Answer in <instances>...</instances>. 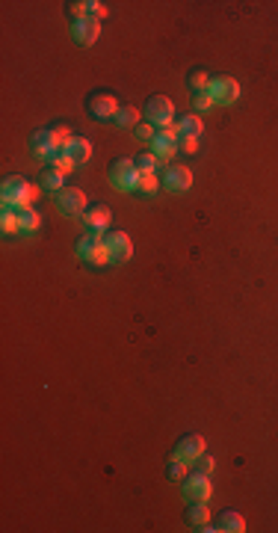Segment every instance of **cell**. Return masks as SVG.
<instances>
[{
	"mask_svg": "<svg viewBox=\"0 0 278 533\" xmlns=\"http://www.w3.org/2000/svg\"><path fill=\"white\" fill-rule=\"evenodd\" d=\"M210 83H213V78L205 71V68H196L193 74H189V86H193V92H205V89H210Z\"/></svg>",
	"mask_w": 278,
	"mask_h": 533,
	"instance_id": "obj_24",
	"label": "cell"
},
{
	"mask_svg": "<svg viewBox=\"0 0 278 533\" xmlns=\"http://www.w3.org/2000/svg\"><path fill=\"white\" fill-rule=\"evenodd\" d=\"M145 116H148V122H151V125H154L157 131H160V128H172V119H175V104L169 101L166 95H154V98H148Z\"/></svg>",
	"mask_w": 278,
	"mask_h": 533,
	"instance_id": "obj_3",
	"label": "cell"
},
{
	"mask_svg": "<svg viewBox=\"0 0 278 533\" xmlns=\"http://www.w3.org/2000/svg\"><path fill=\"white\" fill-rule=\"evenodd\" d=\"M110 219H112V214H110V207H107V205H92V207L83 214L86 228H89V231H98V234L110 226Z\"/></svg>",
	"mask_w": 278,
	"mask_h": 533,
	"instance_id": "obj_14",
	"label": "cell"
},
{
	"mask_svg": "<svg viewBox=\"0 0 278 533\" xmlns=\"http://www.w3.org/2000/svg\"><path fill=\"white\" fill-rule=\"evenodd\" d=\"M213 468H217L213 456H205V453H201L198 460H196V471H201V474H213Z\"/></svg>",
	"mask_w": 278,
	"mask_h": 533,
	"instance_id": "obj_33",
	"label": "cell"
},
{
	"mask_svg": "<svg viewBox=\"0 0 278 533\" xmlns=\"http://www.w3.org/2000/svg\"><path fill=\"white\" fill-rule=\"evenodd\" d=\"M184 495H186L189 501H210V495H213L210 474H201V471H196V474H186L184 477Z\"/></svg>",
	"mask_w": 278,
	"mask_h": 533,
	"instance_id": "obj_4",
	"label": "cell"
},
{
	"mask_svg": "<svg viewBox=\"0 0 278 533\" xmlns=\"http://www.w3.org/2000/svg\"><path fill=\"white\" fill-rule=\"evenodd\" d=\"M0 228H3L6 234H12V231L21 228V219H18V210H15V207H6V210H3V217H0Z\"/></svg>",
	"mask_w": 278,
	"mask_h": 533,
	"instance_id": "obj_25",
	"label": "cell"
},
{
	"mask_svg": "<svg viewBox=\"0 0 278 533\" xmlns=\"http://www.w3.org/2000/svg\"><path fill=\"white\" fill-rule=\"evenodd\" d=\"M157 163H160V160L154 157V152H145V154H139V157L133 160V166H136L139 172H142V175H154V172H157Z\"/></svg>",
	"mask_w": 278,
	"mask_h": 533,
	"instance_id": "obj_21",
	"label": "cell"
},
{
	"mask_svg": "<svg viewBox=\"0 0 278 533\" xmlns=\"http://www.w3.org/2000/svg\"><path fill=\"white\" fill-rule=\"evenodd\" d=\"M78 255H80L89 267H104V264L112 261L110 252H107V243H104V238H101L98 231H89L86 238H80V243H78Z\"/></svg>",
	"mask_w": 278,
	"mask_h": 533,
	"instance_id": "obj_2",
	"label": "cell"
},
{
	"mask_svg": "<svg viewBox=\"0 0 278 533\" xmlns=\"http://www.w3.org/2000/svg\"><path fill=\"white\" fill-rule=\"evenodd\" d=\"M47 163H50V169H57V172H62V175H68V172L74 169V166H78V163H74V160L66 154V148H62V152H57L54 157H50L47 160Z\"/></svg>",
	"mask_w": 278,
	"mask_h": 533,
	"instance_id": "obj_22",
	"label": "cell"
},
{
	"mask_svg": "<svg viewBox=\"0 0 278 533\" xmlns=\"http://www.w3.org/2000/svg\"><path fill=\"white\" fill-rule=\"evenodd\" d=\"M133 131H136L139 140H145V143H151V140H154V133H157V131H154V125H136Z\"/></svg>",
	"mask_w": 278,
	"mask_h": 533,
	"instance_id": "obj_34",
	"label": "cell"
},
{
	"mask_svg": "<svg viewBox=\"0 0 278 533\" xmlns=\"http://www.w3.org/2000/svg\"><path fill=\"white\" fill-rule=\"evenodd\" d=\"M193 104H196V110H210L213 104H217V98H213L210 89H205V92H193Z\"/></svg>",
	"mask_w": 278,
	"mask_h": 533,
	"instance_id": "obj_28",
	"label": "cell"
},
{
	"mask_svg": "<svg viewBox=\"0 0 278 533\" xmlns=\"http://www.w3.org/2000/svg\"><path fill=\"white\" fill-rule=\"evenodd\" d=\"M210 92L217 98V104H234L240 98V83L234 78H228V74H219V78H213Z\"/></svg>",
	"mask_w": 278,
	"mask_h": 533,
	"instance_id": "obj_8",
	"label": "cell"
},
{
	"mask_svg": "<svg viewBox=\"0 0 278 533\" xmlns=\"http://www.w3.org/2000/svg\"><path fill=\"white\" fill-rule=\"evenodd\" d=\"M71 36L80 45H95L98 36H101V21H95V18H78V21L71 24Z\"/></svg>",
	"mask_w": 278,
	"mask_h": 533,
	"instance_id": "obj_10",
	"label": "cell"
},
{
	"mask_svg": "<svg viewBox=\"0 0 278 533\" xmlns=\"http://www.w3.org/2000/svg\"><path fill=\"white\" fill-rule=\"evenodd\" d=\"M66 154L74 160V163H86L92 157V143L83 140V136H74V140L66 145Z\"/></svg>",
	"mask_w": 278,
	"mask_h": 533,
	"instance_id": "obj_15",
	"label": "cell"
},
{
	"mask_svg": "<svg viewBox=\"0 0 278 533\" xmlns=\"http://www.w3.org/2000/svg\"><path fill=\"white\" fill-rule=\"evenodd\" d=\"M201 453H205V439H201V436H186V439L178 441V448H175V456H172V460L196 462Z\"/></svg>",
	"mask_w": 278,
	"mask_h": 533,
	"instance_id": "obj_12",
	"label": "cell"
},
{
	"mask_svg": "<svg viewBox=\"0 0 278 533\" xmlns=\"http://www.w3.org/2000/svg\"><path fill=\"white\" fill-rule=\"evenodd\" d=\"M42 184L47 190H62V184H66V175H62V172H57V169H50V172H45V178H42Z\"/></svg>",
	"mask_w": 278,
	"mask_h": 533,
	"instance_id": "obj_27",
	"label": "cell"
},
{
	"mask_svg": "<svg viewBox=\"0 0 278 533\" xmlns=\"http://www.w3.org/2000/svg\"><path fill=\"white\" fill-rule=\"evenodd\" d=\"M116 125L119 128H136L139 125V110L136 107H122L119 116H116Z\"/></svg>",
	"mask_w": 278,
	"mask_h": 533,
	"instance_id": "obj_23",
	"label": "cell"
},
{
	"mask_svg": "<svg viewBox=\"0 0 278 533\" xmlns=\"http://www.w3.org/2000/svg\"><path fill=\"white\" fill-rule=\"evenodd\" d=\"M184 477H186V462H184V460H172V465H169V480L181 483Z\"/></svg>",
	"mask_w": 278,
	"mask_h": 533,
	"instance_id": "obj_32",
	"label": "cell"
},
{
	"mask_svg": "<svg viewBox=\"0 0 278 533\" xmlns=\"http://www.w3.org/2000/svg\"><path fill=\"white\" fill-rule=\"evenodd\" d=\"M18 219H21V231H36V228H39L42 217L27 205V207H18Z\"/></svg>",
	"mask_w": 278,
	"mask_h": 533,
	"instance_id": "obj_20",
	"label": "cell"
},
{
	"mask_svg": "<svg viewBox=\"0 0 278 533\" xmlns=\"http://www.w3.org/2000/svg\"><path fill=\"white\" fill-rule=\"evenodd\" d=\"M175 131H178L181 136H196V140H198V133L205 131V125H201V119L196 113H189V116H181V122L175 125Z\"/></svg>",
	"mask_w": 278,
	"mask_h": 533,
	"instance_id": "obj_18",
	"label": "cell"
},
{
	"mask_svg": "<svg viewBox=\"0 0 278 533\" xmlns=\"http://www.w3.org/2000/svg\"><path fill=\"white\" fill-rule=\"evenodd\" d=\"M107 6L104 3H101V0H86V18H95V21H101V18H104L107 15Z\"/></svg>",
	"mask_w": 278,
	"mask_h": 533,
	"instance_id": "obj_29",
	"label": "cell"
},
{
	"mask_svg": "<svg viewBox=\"0 0 278 533\" xmlns=\"http://www.w3.org/2000/svg\"><path fill=\"white\" fill-rule=\"evenodd\" d=\"M104 243H107V252H110L112 261H128L133 255V243L128 238V231H107Z\"/></svg>",
	"mask_w": 278,
	"mask_h": 533,
	"instance_id": "obj_7",
	"label": "cell"
},
{
	"mask_svg": "<svg viewBox=\"0 0 278 533\" xmlns=\"http://www.w3.org/2000/svg\"><path fill=\"white\" fill-rule=\"evenodd\" d=\"M157 187H160V178H157V175H142V178H139V187H136V193H142V196H154V193H157Z\"/></svg>",
	"mask_w": 278,
	"mask_h": 533,
	"instance_id": "obj_26",
	"label": "cell"
},
{
	"mask_svg": "<svg viewBox=\"0 0 278 533\" xmlns=\"http://www.w3.org/2000/svg\"><path fill=\"white\" fill-rule=\"evenodd\" d=\"M33 148H36V154L45 157V160H50L57 152H62V148L57 145V136H54V131H50V128L33 133Z\"/></svg>",
	"mask_w": 278,
	"mask_h": 533,
	"instance_id": "obj_13",
	"label": "cell"
},
{
	"mask_svg": "<svg viewBox=\"0 0 278 533\" xmlns=\"http://www.w3.org/2000/svg\"><path fill=\"white\" fill-rule=\"evenodd\" d=\"M217 527L225 530V533H243V530H246V518L240 516V513H234V510H225V513L219 516Z\"/></svg>",
	"mask_w": 278,
	"mask_h": 533,
	"instance_id": "obj_17",
	"label": "cell"
},
{
	"mask_svg": "<svg viewBox=\"0 0 278 533\" xmlns=\"http://www.w3.org/2000/svg\"><path fill=\"white\" fill-rule=\"evenodd\" d=\"M151 152H154L157 160H169L175 152H178V131L175 128H160L151 140Z\"/></svg>",
	"mask_w": 278,
	"mask_h": 533,
	"instance_id": "obj_6",
	"label": "cell"
},
{
	"mask_svg": "<svg viewBox=\"0 0 278 533\" xmlns=\"http://www.w3.org/2000/svg\"><path fill=\"white\" fill-rule=\"evenodd\" d=\"M0 196H3V205L6 207H27L36 196H39V187L36 184H30L27 178H6L3 181V190H0Z\"/></svg>",
	"mask_w": 278,
	"mask_h": 533,
	"instance_id": "obj_1",
	"label": "cell"
},
{
	"mask_svg": "<svg viewBox=\"0 0 278 533\" xmlns=\"http://www.w3.org/2000/svg\"><path fill=\"white\" fill-rule=\"evenodd\" d=\"M57 205L66 210V214H83L86 210V193L78 187H62L57 196Z\"/></svg>",
	"mask_w": 278,
	"mask_h": 533,
	"instance_id": "obj_11",
	"label": "cell"
},
{
	"mask_svg": "<svg viewBox=\"0 0 278 533\" xmlns=\"http://www.w3.org/2000/svg\"><path fill=\"white\" fill-rule=\"evenodd\" d=\"M86 107H89V113H92L95 119H116V116H119V110H122L119 98H116V95H110V92H98V95H92L89 101H86Z\"/></svg>",
	"mask_w": 278,
	"mask_h": 533,
	"instance_id": "obj_5",
	"label": "cell"
},
{
	"mask_svg": "<svg viewBox=\"0 0 278 533\" xmlns=\"http://www.w3.org/2000/svg\"><path fill=\"white\" fill-rule=\"evenodd\" d=\"M50 131H54V136H57V145H59V148H66V145L74 140L71 131H68V125H54Z\"/></svg>",
	"mask_w": 278,
	"mask_h": 533,
	"instance_id": "obj_31",
	"label": "cell"
},
{
	"mask_svg": "<svg viewBox=\"0 0 278 533\" xmlns=\"http://www.w3.org/2000/svg\"><path fill=\"white\" fill-rule=\"evenodd\" d=\"M163 187L172 190V193H184L193 187V169L186 166H169L163 172Z\"/></svg>",
	"mask_w": 278,
	"mask_h": 533,
	"instance_id": "obj_9",
	"label": "cell"
},
{
	"mask_svg": "<svg viewBox=\"0 0 278 533\" xmlns=\"http://www.w3.org/2000/svg\"><path fill=\"white\" fill-rule=\"evenodd\" d=\"M133 169H136V166H133V160L122 157V160H116V163L110 166V181H112V184H116V187H119V184H122L124 178H128Z\"/></svg>",
	"mask_w": 278,
	"mask_h": 533,
	"instance_id": "obj_19",
	"label": "cell"
},
{
	"mask_svg": "<svg viewBox=\"0 0 278 533\" xmlns=\"http://www.w3.org/2000/svg\"><path fill=\"white\" fill-rule=\"evenodd\" d=\"M186 522L193 525L196 530H201L210 522V510H207V501H193V506L186 510Z\"/></svg>",
	"mask_w": 278,
	"mask_h": 533,
	"instance_id": "obj_16",
	"label": "cell"
},
{
	"mask_svg": "<svg viewBox=\"0 0 278 533\" xmlns=\"http://www.w3.org/2000/svg\"><path fill=\"white\" fill-rule=\"evenodd\" d=\"M178 152L196 154V152H198V140H196V136H181V133H178Z\"/></svg>",
	"mask_w": 278,
	"mask_h": 533,
	"instance_id": "obj_30",
	"label": "cell"
}]
</instances>
